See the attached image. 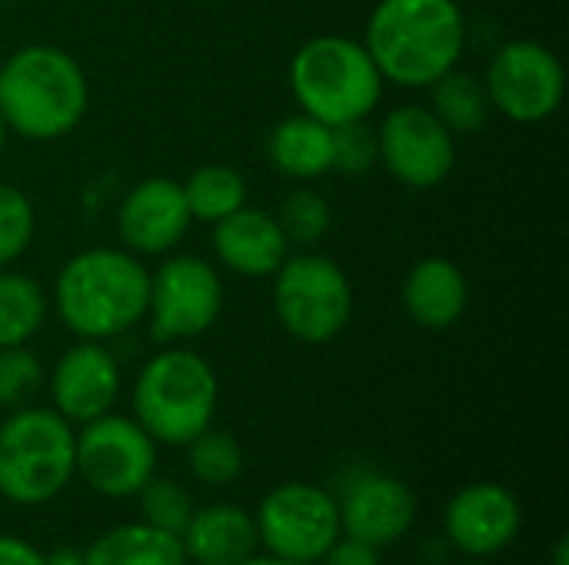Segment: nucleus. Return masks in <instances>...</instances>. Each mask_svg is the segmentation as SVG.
Returning a JSON list of instances; mask_svg holds the SVG:
<instances>
[{
  "label": "nucleus",
  "mask_w": 569,
  "mask_h": 565,
  "mask_svg": "<svg viewBox=\"0 0 569 565\" xmlns=\"http://www.w3.org/2000/svg\"><path fill=\"white\" fill-rule=\"evenodd\" d=\"M363 47L387 83L420 90L460 63L467 20L457 0H380Z\"/></svg>",
  "instance_id": "1"
},
{
  "label": "nucleus",
  "mask_w": 569,
  "mask_h": 565,
  "mask_svg": "<svg viewBox=\"0 0 569 565\" xmlns=\"http://www.w3.org/2000/svg\"><path fill=\"white\" fill-rule=\"evenodd\" d=\"M43 383V366L27 346L0 350V406H23Z\"/></svg>",
  "instance_id": "30"
},
{
  "label": "nucleus",
  "mask_w": 569,
  "mask_h": 565,
  "mask_svg": "<svg viewBox=\"0 0 569 565\" xmlns=\"http://www.w3.org/2000/svg\"><path fill=\"white\" fill-rule=\"evenodd\" d=\"M47 306L50 296L33 276L0 270V350L27 346V340L43 326Z\"/></svg>",
  "instance_id": "23"
},
{
  "label": "nucleus",
  "mask_w": 569,
  "mask_h": 565,
  "mask_svg": "<svg viewBox=\"0 0 569 565\" xmlns=\"http://www.w3.org/2000/svg\"><path fill=\"white\" fill-rule=\"evenodd\" d=\"M220 386L213 366L183 346L160 350L133 383V420L153 443L187 446L217 413Z\"/></svg>",
  "instance_id": "5"
},
{
  "label": "nucleus",
  "mask_w": 569,
  "mask_h": 565,
  "mask_svg": "<svg viewBox=\"0 0 569 565\" xmlns=\"http://www.w3.org/2000/svg\"><path fill=\"white\" fill-rule=\"evenodd\" d=\"M90 107L83 67L53 43H27L0 63V117L27 140L67 137Z\"/></svg>",
  "instance_id": "3"
},
{
  "label": "nucleus",
  "mask_w": 569,
  "mask_h": 565,
  "mask_svg": "<svg viewBox=\"0 0 569 565\" xmlns=\"http://www.w3.org/2000/svg\"><path fill=\"white\" fill-rule=\"evenodd\" d=\"M187 559L197 565H240L257 553V523L227 503L193 509L180 533Z\"/></svg>",
  "instance_id": "19"
},
{
  "label": "nucleus",
  "mask_w": 569,
  "mask_h": 565,
  "mask_svg": "<svg viewBox=\"0 0 569 565\" xmlns=\"http://www.w3.org/2000/svg\"><path fill=\"white\" fill-rule=\"evenodd\" d=\"M273 216H277L287 243L290 246H303V250L317 246L330 233V226H333V210H330L327 196L317 193V190H307V186L290 190Z\"/></svg>",
  "instance_id": "26"
},
{
  "label": "nucleus",
  "mask_w": 569,
  "mask_h": 565,
  "mask_svg": "<svg viewBox=\"0 0 569 565\" xmlns=\"http://www.w3.org/2000/svg\"><path fill=\"white\" fill-rule=\"evenodd\" d=\"M253 523L257 539L270 549V556L293 563L317 565L343 533L337 500L310 483H283L267 493Z\"/></svg>",
  "instance_id": "11"
},
{
  "label": "nucleus",
  "mask_w": 569,
  "mask_h": 565,
  "mask_svg": "<svg viewBox=\"0 0 569 565\" xmlns=\"http://www.w3.org/2000/svg\"><path fill=\"white\" fill-rule=\"evenodd\" d=\"M380 163L410 190L440 186L457 167V137L440 123L430 107H393L377 127Z\"/></svg>",
  "instance_id": "12"
},
{
  "label": "nucleus",
  "mask_w": 569,
  "mask_h": 565,
  "mask_svg": "<svg viewBox=\"0 0 569 565\" xmlns=\"http://www.w3.org/2000/svg\"><path fill=\"white\" fill-rule=\"evenodd\" d=\"M340 529L370 546H390L413 526L417 496L413 490L387 473L353 466L340 480Z\"/></svg>",
  "instance_id": "13"
},
{
  "label": "nucleus",
  "mask_w": 569,
  "mask_h": 565,
  "mask_svg": "<svg viewBox=\"0 0 569 565\" xmlns=\"http://www.w3.org/2000/svg\"><path fill=\"white\" fill-rule=\"evenodd\" d=\"M240 565H313V563H293V559H280V556H250V559H243Z\"/></svg>",
  "instance_id": "34"
},
{
  "label": "nucleus",
  "mask_w": 569,
  "mask_h": 565,
  "mask_svg": "<svg viewBox=\"0 0 569 565\" xmlns=\"http://www.w3.org/2000/svg\"><path fill=\"white\" fill-rule=\"evenodd\" d=\"M433 93V113L440 117V123L453 133V137H467V133H480L493 113L487 83L477 73L467 70H447L440 80L430 83Z\"/></svg>",
  "instance_id": "22"
},
{
  "label": "nucleus",
  "mask_w": 569,
  "mask_h": 565,
  "mask_svg": "<svg viewBox=\"0 0 569 565\" xmlns=\"http://www.w3.org/2000/svg\"><path fill=\"white\" fill-rule=\"evenodd\" d=\"M267 160L277 173L290 180H317L330 173L333 170L330 127L307 113H293L280 120L267 133Z\"/></svg>",
  "instance_id": "20"
},
{
  "label": "nucleus",
  "mask_w": 569,
  "mask_h": 565,
  "mask_svg": "<svg viewBox=\"0 0 569 565\" xmlns=\"http://www.w3.org/2000/svg\"><path fill=\"white\" fill-rule=\"evenodd\" d=\"M567 536H560L557 543H553V565H567Z\"/></svg>",
  "instance_id": "35"
},
{
  "label": "nucleus",
  "mask_w": 569,
  "mask_h": 565,
  "mask_svg": "<svg viewBox=\"0 0 569 565\" xmlns=\"http://www.w3.org/2000/svg\"><path fill=\"white\" fill-rule=\"evenodd\" d=\"M83 565H190V559L180 536L147 523H133L103 533L83 553Z\"/></svg>",
  "instance_id": "21"
},
{
  "label": "nucleus",
  "mask_w": 569,
  "mask_h": 565,
  "mask_svg": "<svg viewBox=\"0 0 569 565\" xmlns=\"http://www.w3.org/2000/svg\"><path fill=\"white\" fill-rule=\"evenodd\" d=\"M273 310L293 340L323 346L350 326L353 286L343 266L323 253L287 256L273 273Z\"/></svg>",
  "instance_id": "7"
},
{
  "label": "nucleus",
  "mask_w": 569,
  "mask_h": 565,
  "mask_svg": "<svg viewBox=\"0 0 569 565\" xmlns=\"http://www.w3.org/2000/svg\"><path fill=\"white\" fill-rule=\"evenodd\" d=\"M140 506H143V519L147 526H157L163 533L180 536L193 516V500L190 493L173 483V480H147V486L140 490Z\"/></svg>",
  "instance_id": "29"
},
{
  "label": "nucleus",
  "mask_w": 569,
  "mask_h": 565,
  "mask_svg": "<svg viewBox=\"0 0 569 565\" xmlns=\"http://www.w3.org/2000/svg\"><path fill=\"white\" fill-rule=\"evenodd\" d=\"M33 233H37V213L30 196L13 183H0V270L27 253Z\"/></svg>",
  "instance_id": "27"
},
{
  "label": "nucleus",
  "mask_w": 569,
  "mask_h": 565,
  "mask_svg": "<svg viewBox=\"0 0 569 565\" xmlns=\"http://www.w3.org/2000/svg\"><path fill=\"white\" fill-rule=\"evenodd\" d=\"M7 133H10V130H7V123H3V117H0V153H3V147H7Z\"/></svg>",
  "instance_id": "36"
},
{
  "label": "nucleus",
  "mask_w": 569,
  "mask_h": 565,
  "mask_svg": "<svg viewBox=\"0 0 569 565\" xmlns=\"http://www.w3.org/2000/svg\"><path fill=\"white\" fill-rule=\"evenodd\" d=\"M223 310V280L220 273L190 253L163 260L150 273V336L157 343H183L203 336Z\"/></svg>",
  "instance_id": "8"
},
{
  "label": "nucleus",
  "mask_w": 569,
  "mask_h": 565,
  "mask_svg": "<svg viewBox=\"0 0 569 565\" xmlns=\"http://www.w3.org/2000/svg\"><path fill=\"white\" fill-rule=\"evenodd\" d=\"M483 83L497 113L513 123H543L563 103L567 73L540 40H507L490 57Z\"/></svg>",
  "instance_id": "9"
},
{
  "label": "nucleus",
  "mask_w": 569,
  "mask_h": 565,
  "mask_svg": "<svg viewBox=\"0 0 569 565\" xmlns=\"http://www.w3.org/2000/svg\"><path fill=\"white\" fill-rule=\"evenodd\" d=\"M0 565H47L43 553H37L30 543L13 539V536H0Z\"/></svg>",
  "instance_id": "32"
},
{
  "label": "nucleus",
  "mask_w": 569,
  "mask_h": 565,
  "mask_svg": "<svg viewBox=\"0 0 569 565\" xmlns=\"http://www.w3.org/2000/svg\"><path fill=\"white\" fill-rule=\"evenodd\" d=\"M287 236L270 210L240 206L213 223V253L237 276L263 280L273 276L287 260Z\"/></svg>",
  "instance_id": "17"
},
{
  "label": "nucleus",
  "mask_w": 569,
  "mask_h": 565,
  "mask_svg": "<svg viewBox=\"0 0 569 565\" xmlns=\"http://www.w3.org/2000/svg\"><path fill=\"white\" fill-rule=\"evenodd\" d=\"M290 90L300 113L337 127L347 120H363L377 110L383 77L360 40L320 33L293 53Z\"/></svg>",
  "instance_id": "4"
},
{
  "label": "nucleus",
  "mask_w": 569,
  "mask_h": 565,
  "mask_svg": "<svg viewBox=\"0 0 569 565\" xmlns=\"http://www.w3.org/2000/svg\"><path fill=\"white\" fill-rule=\"evenodd\" d=\"M330 143H333V170L347 176H363L380 163V140H377V127H370V117L330 127Z\"/></svg>",
  "instance_id": "28"
},
{
  "label": "nucleus",
  "mask_w": 569,
  "mask_h": 565,
  "mask_svg": "<svg viewBox=\"0 0 569 565\" xmlns=\"http://www.w3.org/2000/svg\"><path fill=\"white\" fill-rule=\"evenodd\" d=\"M117 393H120V366L113 353L97 340H80L77 346H70L50 373L53 410L67 423H90L110 413Z\"/></svg>",
  "instance_id": "15"
},
{
  "label": "nucleus",
  "mask_w": 569,
  "mask_h": 565,
  "mask_svg": "<svg viewBox=\"0 0 569 565\" xmlns=\"http://www.w3.org/2000/svg\"><path fill=\"white\" fill-rule=\"evenodd\" d=\"M320 565H383V563H380L377 546H370V543H360V539L347 536V539H337V543L323 553Z\"/></svg>",
  "instance_id": "31"
},
{
  "label": "nucleus",
  "mask_w": 569,
  "mask_h": 565,
  "mask_svg": "<svg viewBox=\"0 0 569 565\" xmlns=\"http://www.w3.org/2000/svg\"><path fill=\"white\" fill-rule=\"evenodd\" d=\"M407 316L423 330H450L470 306V283L463 270L447 256H423L410 266L400 290Z\"/></svg>",
  "instance_id": "18"
},
{
  "label": "nucleus",
  "mask_w": 569,
  "mask_h": 565,
  "mask_svg": "<svg viewBox=\"0 0 569 565\" xmlns=\"http://www.w3.org/2000/svg\"><path fill=\"white\" fill-rule=\"evenodd\" d=\"M153 470L157 446L137 420L103 413L83 423V433L77 436L73 473H80V480L93 493L110 500L137 496L153 476Z\"/></svg>",
  "instance_id": "10"
},
{
  "label": "nucleus",
  "mask_w": 569,
  "mask_h": 565,
  "mask_svg": "<svg viewBox=\"0 0 569 565\" xmlns=\"http://www.w3.org/2000/svg\"><path fill=\"white\" fill-rule=\"evenodd\" d=\"M180 186H183L190 216L200 223H217L247 203V180L240 170H233L227 163L197 167L187 176V183H180Z\"/></svg>",
  "instance_id": "24"
},
{
  "label": "nucleus",
  "mask_w": 569,
  "mask_h": 565,
  "mask_svg": "<svg viewBox=\"0 0 569 565\" xmlns=\"http://www.w3.org/2000/svg\"><path fill=\"white\" fill-rule=\"evenodd\" d=\"M187 466L203 486H227L243 473V450L223 430H203L187 443Z\"/></svg>",
  "instance_id": "25"
},
{
  "label": "nucleus",
  "mask_w": 569,
  "mask_h": 565,
  "mask_svg": "<svg viewBox=\"0 0 569 565\" xmlns=\"http://www.w3.org/2000/svg\"><path fill=\"white\" fill-rule=\"evenodd\" d=\"M523 513L517 496L500 483H473L460 490L443 516L447 539L467 556H497L520 533Z\"/></svg>",
  "instance_id": "16"
},
{
  "label": "nucleus",
  "mask_w": 569,
  "mask_h": 565,
  "mask_svg": "<svg viewBox=\"0 0 569 565\" xmlns=\"http://www.w3.org/2000/svg\"><path fill=\"white\" fill-rule=\"evenodd\" d=\"M150 273L140 256L93 246L70 256L53 280V306L80 340H113L147 316Z\"/></svg>",
  "instance_id": "2"
},
{
  "label": "nucleus",
  "mask_w": 569,
  "mask_h": 565,
  "mask_svg": "<svg viewBox=\"0 0 569 565\" xmlns=\"http://www.w3.org/2000/svg\"><path fill=\"white\" fill-rule=\"evenodd\" d=\"M193 216L183 186L170 176L140 180L117 210V233L133 256H163L190 230Z\"/></svg>",
  "instance_id": "14"
},
{
  "label": "nucleus",
  "mask_w": 569,
  "mask_h": 565,
  "mask_svg": "<svg viewBox=\"0 0 569 565\" xmlns=\"http://www.w3.org/2000/svg\"><path fill=\"white\" fill-rule=\"evenodd\" d=\"M43 563L47 565H83V553H77V549H70V546H60V549H53L50 556H43Z\"/></svg>",
  "instance_id": "33"
},
{
  "label": "nucleus",
  "mask_w": 569,
  "mask_h": 565,
  "mask_svg": "<svg viewBox=\"0 0 569 565\" xmlns=\"http://www.w3.org/2000/svg\"><path fill=\"white\" fill-rule=\"evenodd\" d=\"M77 436L57 410L30 406L0 426V496L20 506L50 503L73 476Z\"/></svg>",
  "instance_id": "6"
}]
</instances>
